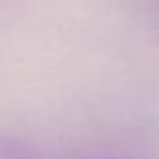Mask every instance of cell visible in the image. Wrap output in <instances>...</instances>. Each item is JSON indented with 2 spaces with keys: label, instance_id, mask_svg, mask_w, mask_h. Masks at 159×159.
I'll return each instance as SVG.
<instances>
[{
  "label": "cell",
  "instance_id": "cell-1",
  "mask_svg": "<svg viewBox=\"0 0 159 159\" xmlns=\"http://www.w3.org/2000/svg\"><path fill=\"white\" fill-rule=\"evenodd\" d=\"M0 159H30V153L20 141L2 137L0 139Z\"/></svg>",
  "mask_w": 159,
  "mask_h": 159
}]
</instances>
